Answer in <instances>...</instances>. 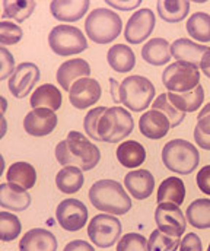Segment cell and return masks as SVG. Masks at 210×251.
Here are the masks:
<instances>
[{"label": "cell", "mask_w": 210, "mask_h": 251, "mask_svg": "<svg viewBox=\"0 0 210 251\" xmlns=\"http://www.w3.org/2000/svg\"><path fill=\"white\" fill-rule=\"evenodd\" d=\"M56 159L63 167H77L82 171L93 170L99 159V149L82 133L71 130L68 137L56 146Z\"/></svg>", "instance_id": "6da1fadb"}, {"label": "cell", "mask_w": 210, "mask_h": 251, "mask_svg": "<svg viewBox=\"0 0 210 251\" xmlns=\"http://www.w3.org/2000/svg\"><path fill=\"white\" fill-rule=\"evenodd\" d=\"M89 200L95 209L114 216L126 215L132 209L129 193L114 180H99L92 184L89 188Z\"/></svg>", "instance_id": "7a4b0ae2"}, {"label": "cell", "mask_w": 210, "mask_h": 251, "mask_svg": "<svg viewBox=\"0 0 210 251\" xmlns=\"http://www.w3.org/2000/svg\"><path fill=\"white\" fill-rule=\"evenodd\" d=\"M162 161L169 171L187 176L199 167L200 153L193 143L184 139H174L163 146Z\"/></svg>", "instance_id": "3957f363"}, {"label": "cell", "mask_w": 210, "mask_h": 251, "mask_svg": "<svg viewBox=\"0 0 210 251\" xmlns=\"http://www.w3.org/2000/svg\"><path fill=\"white\" fill-rule=\"evenodd\" d=\"M121 29V18L114 10L107 7L93 9L85 21V31L96 44H108L114 41L120 35Z\"/></svg>", "instance_id": "277c9868"}, {"label": "cell", "mask_w": 210, "mask_h": 251, "mask_svg": "<svg viewBox=\"0 0 210 251\" xmlns=\"http://www.w3.org/2000/svg\"><path fill=\"white\" fill-rule=\"evenodd\" d=\"M135 128L132 114L123 107L107 108L98 122V136L101 142L117 143L126 139Z\"/></svg>", "instance_id": "5b68a950"}, {"label": "cell", "mask_w": 210, "mask_h": 251, "mask_svg": "<svg viewBox=\"0 0 210 251\" xmlns=\"http://www.w3.org/2000/svg\"><path fill=\"white\" fill-rule=\"evenodd\" d=\"M155 97V86L153 83L140 75H133L126 77L118 88V98L120 102L130 111H144Z\"/></svg>", "instance_id": "8992f818"}, {"label": "cell", "mask_w": 210, "mask_h": 251, "mask_svg": "<svg viewBox=\"0 0 210 251\" xmlns=\"http://www.w3.org/2000/svg\"><path fill=\"white\" fill-rule=\"evenodd\" d=\"M162 83L169 92H175V94L190 92L200 85L199 67L190 63H172L163 70Z\"/></svg>", "instance_id": "52a82bcc"}, {"label": "cell", "mask_w": 210, "mask_h": 251, "mask_svg": "<svg viewBox=\"0 0 210 251\" xmlns=\"http://www.w3.org/2000/svg\"><path fill=\"white\" fill-rule=\"evenodd\" d=\"M123 232L121 222L117 216L108 213L95 215L88 225L89 240L99 249H110L120 241Z\"/></svg>", "instance_id": "ba28073f"}, {"label": "cell", "mask_w": 210, "mask_h": 251, "mask_svg": "<svg viewBox=\"0 0 210 251\" xmlns=\"http://www.w3.org/2000/svg\"><path fill=\"white\" fill-rule=\"evenodd\" d=\"M50 49L59 56L79 54L88 49V41L83 32L71 25L54 26L48 35Z\"/></svg>", "instance_id": "9c48e42d"}, {"label": "cell", "mask_w": 210, "mask_h": 251, "mask_svg": "<svg viewBox=\"0 0 210 251\" xmlns=\"http://www.w3.org/2000/svg\"><path fill=\"white\" fill-rule=\"evenodd\" d=\"M155 222L158 229L163 234L180 238L186 232L187 219L180 209V206L174 203H159L155 210Z\"/></svg>", "instance_id": "30bf717a"}, {"label": "cell", "mask_w": 210, "mask_h": 251, "mask_svg": "<svg viewBox=\"0 0 210 251\" xmlns=\"http://www.w3.org/2000/svg\"><path fill=\"white\" fill-rule=\"evenodd\" d=\"M171 54L177 62L194 64L202 70L210 67V47L188 38H178L171 46Z\"/></svg>", "instance_id": "8fae6325"}, {"label": "cell", "mask_w": 210, "mask_h": 251, "mask_svg": "<svg viewBox=\"0 0 210 251\" xmlns=\"http://www.w3.org/2000/svg\"><path fill=\"white\" fill-rule=\"evenodd\" d=\"M56 218L63 229L76 232L88 222V207L77 199H66L57 206Z\"/></svg>", "instance_id": "7c38bea8"}, {"label": "cell", "mask_w": 210, "mask_h": 251, "mask_svg": "<svg viewBox=\"0 0 210 251\" xmlns=\"http://www.w3.org/2000/svg\"><path fill=\"white\" fill-rule=\"evenodd\" d=\"M155 24H156V18L150 9L143 7L135 12L126 24V29H124L126 41H129L130 44H140L146 41L150 37Z\"/></svg>", "instance_id": "4fadbf2b"}, {"label": "cell", "mask_w": 210, "mask_h": 251, "mask_svg": "<svg viewBox=\"0 0 210 251\" xmlns=\"http://www.w3.org/2000/svg\"><path fill=\"white\" fill-rule=\"evenodd\" d=\"M40 69L34 63H21L9 77V91L16 98H25L31 94L40 80Z\"/></svg>", "instance_id": "5bb4252c"}, {"label": "cell", "mask_w": 210, "mask_h": 251, "mask_svg": "<svg viewBox=\"0 0 210 251\" xmlns=\"http://www.w3.org/2000/svg\"><path fill=\"white\" fill-rule=\"evenodd\" d=\"M102 94L101 85L96 79L83 77L73 83L69 92L70 104L77 110H86L99 101Z\"/></svg>", "instance_id": "9a60e30c"}, {"label": "cell", "mask_w": 210, "mask_h": 251, "mask_svg": "<svg viewBox=\"0 0 210 251\" xmlns=\"http://www.w3.org/2000/svg\"><path fill=\"white\" fill-rule=\"evenodd\" d=\"M57 126V116L48 108H35L23 119V128L28 134L43 137L50 134Z\"/></svg>", "instance_id": "2e32d148"}, {"label": "cell", "mask_w": 210, "mask_h": 251, "mask_svg": "<svg viewBox=\"0 0 210 251\" xmlns=\"http://www.w3.org/2000/svg\"><path fill=\"white\" fill-rule=\"evenodd\" d=\"M169 128H171V122L163 113L158 110H150L143 113L139 120L140 133L147 139H153V140L162 139L163 136L168 134Z\"/></svg>", "instance_id": "e0dca14e"}, {"label": "cell", "mask_w": 210, "mask_h": 251, "mask_svg": "<svg viewBox=\"0 0 210 251\" xmlns=\"http://www.w3.org/2000/svg\"><path fill=\"white\" fill-rule=\"evenodd\" d=\"M57 240L53 232L44 228H34L23 234L19 251H57Z\"/></svg>", "instance_id": "ac0fdd59"}, {"label": "cell", "mask_w": 210, "mask_h": 251, "mask_svg": "<svg viewBox=\"0 0 210 251\" xmlns=\"http://www.w3.org/2000/svg\"><path fill=\"white\" fill-rule=\"evenodd\" d=\"M91 75V66L89 63L83 59H71L68 62L62 63L59 70H57V82L59 85L70 92V88L73 86V83L79 79L83 77H89Z\"/></svg>", "instance_id": "d6986e66"}, {"label": "cell", "mask_w": 210, "mask_h": 251, "mask_svg": "<svg viewBox=\"0 0 210 251\" xmlns=\"http://www.w3.org/2000/svg\"><path fill=\"white\" fill-rule=\"evenodd\" d=\"M89 6L88 0H54L50 3V12L57 21L76 22L85 16Z\"/></svg>", "instance_id": "ffe728a7"}, {"label": "cell", "mask_w": 210, "mask_h": 251, "mask_svg": "<svg viewBox=\"0 0 210 251\" xmlns=\"http://www.w3.org/2000/svg\"><path fill=\"white\" fill-rule=\"evenodd\" d=\"M31 204V194L10 183L0 184V206L12 212H23Z\"/></svg>", "instance_id": "44dd1931"}, {"label": "cell", "mask_w": 210, "mask_h": 251, "mask_svg": "<svg viewBox=\"0 0 210 251\" xmlns=\"http://www.w3.org/2000/svg\"><path fill=\"white\" fill-rule=\"evenodd\" d=\"M124 186L127 191L138 200L147 199L155 187V178L147 170H135L124 177Z\"/></svg>", "instance_id": "7402d4cb"}, {"label": "cell", "mask_w": 210, "mask_h": 251, "mask_svg": "<svg viewBox=\"0 0 210 251\" xmlns=\"http://www.w3.org/2000/svg\"><path fill=\"white\" fill-rule=\"evenodd\" d=\"M62 92L53 83H44L38 86L31 95L29 104L32 110L35 108H48L57 111L62 107Z\"/></svg>", "instance_id": "603a6c76"}, {"label": "cell", "mask_w": 210, "mask_h": 251, "mask_svg": "<svg viewBox=\"0 0 210 251\" xmlns=\"http://www.w3.org/2000/svg\"><path fill=\"white\" fill-rule=\"evenodd\" d=\"M143 60L152 66H162L171 60V46L165 38H152L141 49Z\"/></svg>", "instance_id": "cb8c5ba5"}, {"label": "cell", "mask_w": 210, "mask_h": 251, "mask_svg": "<svg viewBox=\"0 0 210 251\" xmlns=\"http://www.w3.org/2000/svg\"><path fill=\"white\" fill-rule=\"evenodd\" d=\"M117 159L118 162L126 167V168H138L140 167L144 159H146V151L143 148V145L136 142V140H127L123 142L118 148H117Z\"/></svg>", "instance_id": "d4e9b609"}, {"label": "cell", "mask_w": 210, "mask_h": 251, "mask_svg": "<svg viewBox=\"0 0 210 251\" xmlns=\"http://www.w3.org/2000/svg\"><path fill=\"white\" fill-rule=\"evenodd\" d=\"M107 60L111 69L117 73H129L136 64V56L129 46L116 44L108 50Z\"/></svg>", "instance_id": "484cf974"}, {"label": "cell", "mask_w": 210, "mask_h": 251, "mask_svg": "<svg viewBox=\"0 0 210 251\" xmlns=\"http://www.w3.org/2000/svg\"><path fill=\"white\" fill-rule=\"evenodd\" d=\"M166 95H168V100L171 101V104L183 113L197 111L199 107L205 101V89L202 85H199L197 88H194L190 92H184V94L168 92Z\"/></svg>", "instance_id": "4316f807"}, {"label": "cell", "mask_w": 210, "mask_h": 251, "mask_svg": "<svg viewBox=\"0 0 210 251\" xmlns=\"http://www.w3.org/2000/svg\"><path fill=\"white\" fill-rule=\"evenodd\" d=\"M6 180L10 184H16L23 190H29L37 183V171L28 162H15L9 167Z\"/></svg>", "instance_id": "83f0119b"}, {"label": "cell", "mask_w": 210, "mask_h": 251, "mask_svg": "<svg viewBox=\"0 0 210 251\" xmlns=\"http://www.w3.org/2000/svg\"><path fill=\"white\" fill-rule=\"evenodd\" d=\"M158 203H174L177 206L183 204L186 199V186L178 177L165 178L158 188Z\"/></svg>", "instance_id": "f1b7e54d"}, {"label": "cell", "mask_w": 210, "mask_h": 251, "mask_svg": "<svg viewBox=\"0 0 210 251\" xmlns=\"http://www.w3.org/2000/svg\"><path fill=\"white\" fill-rule=\"evenodd\" d=\"M83 171L77 167H63L56 176V186L65 194H74L83 187Z\"/></svg>", "instance_id": "f546056e"}, {"label": "cell", "mask_w": 210, "mask_h": 251, "mask_svg": "<svg viewBox=\"0 0 210 251\" xmlns=\"http://www.w3.org/2000/svg\"><path fill=\"white\" fill-rule=\"evenodd\" d=\"M158 13L165 22H181L190 12V1L187 0H161L156 3Z\"/></svg>", "instance_id": "4dcf8cb0"}, {"label": "cell", "mask_w": 210, "mask_h": 251, "mask_svg": "<svg viewBox=\"0 0 210 251\" xmlns=\"http://www.w3.org/2000/svg\"><path fill=\"white\" fill-rule=\"evenodd\" d=\"M3 21L12 19L16 22H23L26 21L31 13L34 12L37 3L32 0H3Z\"/></svg>", "instance_id": "1f68e13d"}, {"label": "cell", "mask_w": 210, "mask_h": 251, "mask_svg": "<svg viewBox=\"0 0 210 251\" xmlns=\"http://www.w3.org/2000/svg\"><path fill=\"white\" fill-rule=\"evenodd\" d=\"M187 221L199 229L210 228V199H197L187 207Z\"/></svg>", "instance_id": "d6a6232c"}, {"label": "cell", "mask_w": 210, "mask_h": 251, "mask_svg": "<svg viewBox=\"0 0 210 251\" xmlns=\"http://www.w3.org/2000/svg\"><path fill=\"white\" fill-rule=\"evenodd\" d=\"M187 32L190 37L200 43H209L210 41V15L205 12H196L193 13L186 25Z\"/></svg>", "instance_id": "836d02e7"}, {"label": "cell", "mask_w": 210, "mask_h": 251, "mask_svg": "<svg viewBox=\"0 0 210 251\" xmlns=\"http://www.w3.org/2000/svg\"><path fill=\"white\" fill-rule=\"evenodd\" d=\"M194 140L202 149L210 151V102L199 113L197 125L194 128Z\"/></svg>", "instance_id": "e575fe53"}, {"label": "cell", "mask_w": 210, "mask_h": 251, "mask_svg": "<svg viewBox=\"0 0 210 251\" xmlns=\"http://www.w3.org/2000/svg\"><path fill=\"white\" fill-rule=\"evenodd\" d=\"M21 231H22V225L18 216L7 212H0V240L3 243L16 240Z\"/></svg>", "instance_id": "d590c367"}, {"label": "cell", "mask_w": 210, "mask_h": 251, "mask_svg": "<svg viewBox=\"0 0 210 251\" xmlns=\"http://www.w3.org/2000/svg\"><path fill=\"white\" fill-rule=\"evenodd\" d=\"M152 110H158L161 113H163L168 120L171 122V127H177L183 123L184 117H186V113L180 111L177 107H174L171 104V101L168 100V95L166 94H161L152 104Z\"/></svg>", "instance_id": "8d00e7d4"}, {"label": "cell", "mask_w": 210, "mask_h": 251, "mask_svg": "<svg viewBox=\"0 0 210 251\" xmlns=\"http://www.w3.org/2000/svg\"><path fill=\"white\" fill-rule=\"evenodd\" d=\"M147 243H149V251H177L181 246L180 238L166 235L161 229L152 231Z\"/></svg>", "instance_id": "74e56055"}, {"label": "cell", "mask_w": 210, "mask_h": 251, "mask_svg": "<svg viewBox=\"0 0 210 251\" xmlns=\"http://www.w3.org/2000/svg\"><path fill=\"white\" fill-rule=\"evenodd\" d=\"M117 251H149V243L141 234L130 232L120 238Z\"/></svg>", "instance_id": "f35d334b"}, {"label": "cell", "mask_w": 210, "mask_h": 251, "mask_svg": "<svg viewBox=\"0 0 210 251\" xmlns=\"http://www.w3.org/2000/svg\"><path fill=\"white\" fill-rule=\"evenodd\" d=\"M22 35H23V32L16 24L9 22V21L0 22V44H1V47L18 44L22 40Z\"/></svg>", "instance_id": "ab89813d"}, {"label": "cell", "mask_w": 210, "mask_h": 251, "mask_svg": "<svg viewBox=\"0 0 210 251\" xmlns=\"http://www.w3.org/2000/svg\"><path fill=\"white\" fill-rule=\"evenodd\" d=\"M105 110H107L105 107H96V108L91 110V111L86 114L85 120H83L85 133H86L91 139H93V140H96V142H101V140H99V136H98V130H96V128H98L99 117L102 116V113H104Z\"/></svg>", "instance_id": "60d3db41"}, {"label": "cell", "mask_w": 210, "mask_h": 251, "mask_svg": "<svg viewBox=\"0 0 210 251\" xmlns=\"http://www.w3.org/2000/svg\"><path fill=\"white\" fill-rule=\"evenodd\" d=\"M0 62H1V66H0V80H4V79L10 77L13 75V72L16 70L13 56L4 47H0Z\"/></svg>", "instance_id": "b9f144b4"}, {"label": "cell", "mask_w": 210, "mask_h": 251, "mask_svg": "<svg viewBox=\"0 0 210 251\" xmlns=\"http://www.w3.org/2000/svg\"><path fill=\"white\" fill-rule=\"evenodd\" d=\"M180 251H203V244L199 235H196L194 232L187 234L183 240H181V246Z\"/></svg>", "instance_id": "7bdbcfd3"}, {"label": "cell", "mask_w": 210, "mask_h": 251, "mask_svg": "<svg viewBox=\"0 0 210 251\" xmlns=\"http://www.w3.org/2000/svg\"><path fill=\"white\" fill-rule=\"evenodd\" d=\"M196 181H197V186L200 188V191L210 196V165L203 167L199 171V174L196 177Z\"/></svg>", "instance_id": "ee69618b"}, {"label": "cell", "mask_w": 210, "mask_h": 251, "mask_svg": "<svg viewBox=\"0 0 210 251\" xmlns=\"http://www.w3.org/2000/svg\"><path fill=\"white\" fill-rule=\"evenodd\" d=\"M63 251H95V250H93V247H92L89 243H86V241H83V240H74V241H70L69 244L65 247V250Z\"/></svg>", "instance_id": "f6af8a7d"}, {"label": "cell", "mask_w": 210, "mask_h": 251, "mask_svg": "<svg viewBox=\"0 0 210 251\" xmlns=\"http://www.w3.org/2000/svg\"><path fill=\"white\" fill-rule=\"evenodd\" d=\"M107 3L110 6L118 9V10H132V9H135V7L141 4V0H135V1H113V0H108Z\"/></svg>", "instance_id": "bcb514c9"}, {"label": "cell", "mask_w": 210, "mask_h": 251, "mask_svg": "<svg viewBox=\"0 0 210 251\" xmlns=\"http://www.w3.org/2000/svg\"><path fill=\"white\" fill-rule=\"evenodd\" d=\"M202 72H203V73H205V75H206V76H208V77H209V79H210V67H208V69H205V70H202Z\"/></svg>", "instance_id": "7dc6e473"}, {"label": "cell", "mask_w": 210, "mask_h": 251, "mask_svg": "<svg viewBox=\"0 0 210 251\" xmlns=\"http://www.w3.org/2000/svg\"><path fill=\"white\" fill-rule=\"evenodd\" d=\"M0 100H1V102H3V113H4V110H6V101H4V98H3V97H1Z\"/></svg>", "instance_id": "c3c4849f"}, {"label": "cell", "mask_w": 210, "mask_h": 251, "mask_svg": "<svg viewBox=\"0 0 210 251\" xmlns=\"http://www.w3.org/2000/svg\"><path fill=\"white\" fill-rule=\"evenodd\" d=\"M208 251H210V244H209V247H208Z\"/></svg>", "instance_id": "681fc988"}]
</instances>
